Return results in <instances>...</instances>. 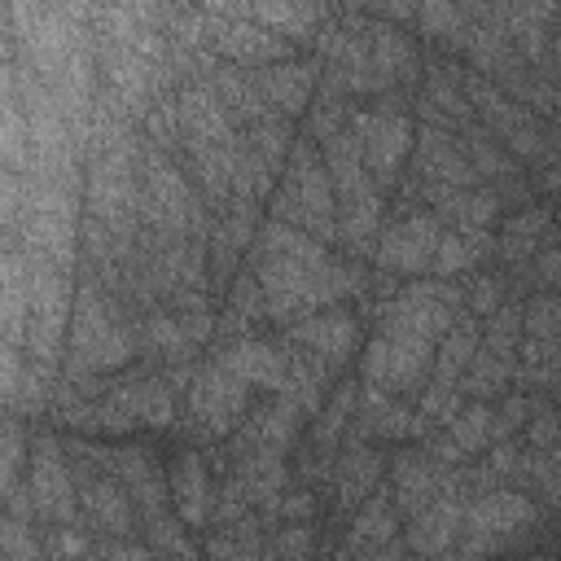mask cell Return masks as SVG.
<instances>
[{
  "instance_id": "1",
  "label": "cell",
  "mask_w": 561,
  "mask_h": 561,
  "mask_svg": "<svg viewBox=\"0 0 561 561\" xmlns=\"http://www.w3.org/2000/svg\"><path fill=\"white\" fill-rule=\"evenodd\" d=\"M346 127L359 136L364 145V167L373 175V184L390 197L394 184L403 180V167L412 162V145H416V118L408 110H377V105H351Z\"/></svg>"
},
{
  "instance_id": "2",
  "label": "cell",
  "mask_w": 561,
  "mask_h": 561,
  "mask_svg": "<svg viewBox=\"0 0 561 561\" xmlns=\"http://www.w3.org/2000/svg\"><path fill=\"white\" fill-rule=\"evenodd\" d=\"M26 491L39 526H66L83 522L79 517V482L66 456V438L57 434H31V469H26Z\"/></svg>"
},
{
  "instance_id": "3",
  "label": "cell",
  "mask_w": 561,
  "mask_h": 561,
  "mask_svg": "<svg viewBox=\"0 0 561 561\" xmlns=\"http://www.w3.org/2000/svg\"><path fill=\"white\" fill-rule=\"evenodd\" d=\"M70 469L79 482V517L96 535V543L101 539H136L140 513H136V500L127 495V486L114 473L83 465V460H70Z\"/></svg>"
},
{
  "instance_id": "4",
  "label": "cell",
  "mask_w": 561,
  "mask_h": 561,
  "mask_svg": "<svg viewBox=\"0 0 561 561\" xmlns=\"http://www.w3.org/2000/svg\"><path fill=\"white\" fill-rule=\"evenodd\" d=\"M443 232L447 228H443V219L434 210H408V215H399L381 232L377 254H373V267L386 272V276H421V272H430L434 245H438Z\"/></svg>"
},
{
  "instance_id": "5",
  "label": "cell",
  "mask_w": 561,
  "mask_h": 561,
  "mask_svg": "<svg viewBox=\"0 0 561 561\" xmlns=\"http://www.w3.org/2000/svg\"><path fill=\"white\" fill-rule=\"evenodd\" d=\"M215 364H224L237 381H245L250 390H267V394H285L289 386V342L280 337H263V333H245V337H228L215 346L210 355Z\"/></svg>"
},
{
  "instance_id": "6",
  "label": "cell",
  "mask_w": 561,
  "mask_h": 561,
  "mask_svg": "<svg viewBox=\"0 0 561 561\" xmlns=\"http://www.w3.org/2000/svg\"><path fill=\"white\" fill-rule=\"evenodd\" d=\"M386 451L381 443H368V438H355L346 434L337 460H333V482H329V495H333V513L346 517L355 513L373 491H381L386 482Z\"/></svg>"
},
{
  "instance_id": "7",
  "label": "cell",
  "mask_w": 561,
  "mask_h": 561,
  "mask_svg": "<svg viewBox=\"0 0 561 561\" xmlns=\"http://www.w3.org/2000/svg\"><path fill=\"white\" fill-rule=\"evenodd\" d=\"M167 491L171 508L188 530H206L215 517V473L202 447H184L167 465Z\"/></svg>"
},
{
  "instance_id": "8",
  "label": "cell",
  "mask_w": 561,
  "mask_h": 561,
  "mask_svg": "<svg viewBox=\"0 0 561 561\" xmlns=\"http://www.w3.org/2000/svg\"><path fill=\"white\" fill-rule=\"evenodd\" d=\"M548 241H561V219L548 202H535V206H522V210H508L495 228V267L513 272L522 263H530Z\"/></svg>"
},
{
  "instance_id": "9",
  "label": "cell",
  "mask_w": 561,
  "mask_h": 561,
  "mask_svg": "<svg viewBox=\"0 0 561 561\" xmlns=\"http://www.w3.org/2000/svg\"><path fill=\"white\" fill-rule=\"evenodd\" d=\"M320 75H324V61H320V57H302V53H298V57H289V61H276V66L254 70V83H259L263 101H267L276 114H285V118L302 123V118H307V110H311V101H316Z\"/></svg>"
},
{
  "instance_id": "10",
  "label": "cell",
  "mask_w": 561,
  "mask_h": 561,
  "mask_svg": "<svg viewBox=\"0 0 561 561\" xmlns=\"http://www.w3.org/2000/svg\"><path fill=\"white\" fill-rule=\"evenodd\" d=\"M438 473H443V465H434L421 443H408V447L390 451V460H386V491H390V500H394L403 522L438 500Z\"/></svg>"
},
{
  "instance_id": "11",
  "label": "cell",
  "mask_w": 561,
  "mask_h": 561,
  "mask_svg": "<svg viewBox=\"0 0 561 561\" xmlns=\"http://www.w3.org/2000/svg\"><path fill=\"white\" fill-rule=\"evenodd\" d=\"M548 526V513L513 486H495L486 495H473L465 508V530L473 535H513V530H539Z\"/></svg>"
},
{
  "instance_id": "12",
  "label": "cell",
  "mask_w": 561,
  "mask_h": 561,
  "mask_svg": "<svg viewBox=\"0 0 561 561\" xmlns=\"http://www.w3.org/2000/svg\"><path fill=\"white\" fill-rule=\"evenodd\" d=\"M465 508L469 500L456 491H438V500L430 508H421L416 517L403 522V548L412 557H443L456 548V539L465 535Z\"/></svg>"
},
{
  "instance_id": "13",
  "label": "cell",
  "mask_w": 561,
  "mask_h": 561,
  "mask_svg": "<svg viewBox=\"0 0 561 561\" xmlns=\"http://www.w3.org/2000/svg\"><path fill=\"white\" fill-rule=\"evenodd\" d=\"M280 337L289 346L307 351V355H320L329 364H342L355 351V342H359V320L346 307H329V311H316V316H302V320L285 324Z\"/></svg>"
},
{
  "instance_id": "14",
  "label": "cell",
  "mask_w": 561,
  "mask_h": 561,
  "mask_svg": "<svg viewBox=\"0 0 561 561\" xmlns=\"http://www.w3.org/2000/svg\"><path fill=\"white\" fill-rule=\"evenodd\" d=\"M399 535H403V517H399V508H394V500H390V491H386V482H381V491H373V495L351 513V526L337 535V548H342L346 557H355V552H364V548L394 543Z\"/></svg>"
},
{
  "instance_id": "15",
  "label": "cell",
  "mask_w": 561,
  "mask_h": 561,
  "mask_svg": "<svg viewBox=\"0 0 561 561\" xmlns=\"http://www.w3.org/2000/svg\"><path fill=\"white\" fill-rule=\"evenodd\" d=\"M478 346H482V320L473 316V311H456V320H451V329L438 337V351H434V373H430V381H438V386H460V377H465V368L473 364V355H478Z\"/></svg>"
},
{
  "instance_id": "16",
  "label": "cell",
  "mask_w": 561,
  "mask_h": 561,
  "mask_svg": "<svg viewBox=\"0 0 561 561\" xmlns=\"http://www.w3.org/2000/svg\"><path fill=\"white\" fill-rule=\"evenodd\" d=\"M508 386H513V364H504L495 351L478 346V355H473V364L465 368V377H460L456 390H460L469 403H495V399L508 394Z\"/></svg>"
},
{
  "instance_id": "17",
  "label": "cell",
  "mask_w": 561,
  "mask_h": 561,
  "mask_svg": "<svg viewBox=\"0 0 561 561\" xmlns=\"http://www.w3.org/2000/svg\"><path fill=\"white\" fill-rule=\"evenodd\" d=\"M491 425H495V408H491V403H465V412H460L456 421H447L443 434H447L469 460H478V456L491 447Z\"/></svg>"
},
{
  "instance_id": "18",
  "label": "cell",
  "mask_w": 561,
  "mask_h": 561,
  "mask_svg": "<svg viewBox=\"0 0 561 561\" xmlns=\"http://www.w3.org/2000/svg\"><path fill=\"white\" fill-rule=\"evenodd\" d=\"M508 298H513V285L504 267H482L465 280V311H473L478 320H491Z\"/></svg>"
},
{
  "instance_id": "19",
  "label": "cell",
  "mask_w": 561,
  "mask_h": 561,
  "mask_svg": "<svg viewBox=\"0 0 561 561\" xmlns=\"http://www.w3.org/2000/svg\"><path fill=\"white\" fill-rule=\"evenodd\" d=\"M482 346L495 351L504 364H517V351H522V298L517 294L491 320H482Z\"/></svg>"
},
{
  "instance_id": "20",
  "label": "cell",
  "mask_w": 561,
  "mask_h": 561,
  "mask_svg": "<svg viewBox=\"0 0 561 561\" xmlns=\"http://www.w3.org/2000/svg\"><path fill=\"white\" fill-rule=\"evenodd\" d=\"M267 552L276 561H320V530L316 522H285L267 535Z\"/></svg>"
},
{
  "instance_id": "21",
  "label": "cell",
  "mask_w": 561,
  "mask_h": 561,
  "mask_svg": "<svg viewBox=\"0 0 561 561\" xmlns=\"http://www.w3.org/2000/svg\"><path fill=\"white\" fill-rule=\"evenodd\" d=\"M44 552H48V561H79V557L96 552V535L83 522L44 526Z\"/></svg>"
},
{
  "instance_id": "22",
  "label": "cell",
  "mask_w": 561,
  "mask_h": 561,
  "mask_svg": "<svg viewBox=\"0 0 561 561\" xmlns=\"http://www.w3.org/2000/svg\"><path fill=\"white\" fill-rule=\"evenodd\" d=\"M522 443H526L530 451H548V447L561 443V408H557L552 399L530 394V421H526V430H522Z\"/></svg>"
},
{
  "instance_id": "23",
  "label": "cell",
  "mask_w": 561,
  "mask_h": 561,
  "mask_svg": "<svg viewBox=\"0 0 561 561\" xmlns=\"http://www.w3.org/2000/svg\"><path fill=\"white\" fill-rule=\"evenodd\" d=\"M390 359H394L390 337H386V333H368V342L359 346V381L390 390ZM390 394H394V390H390Z\"/></svg>"
},
{
  "instance_id": "24",
  "label": "cell",
  "mask_w": 561,
  "mask_h": 561,
  "mask_svg": "<svg viewBox=\"0 0 561 561\" xmlns=\"http://www.w3.org/2000/svg\"><path fill=\"white\" fill-rule=\"evenodd\" d=\"M526 421H530V394H522V390H508V394L500 399V408H495L491 443H508V438H522Z\"/></svg>"
},
{
  "instance_id": "25",
  "label": "cell",
  "mask_w": 561,
  "mask_h": 561,
  "mask_svg": "<svg viewBox=\"0 0 561 561\" xmlns=\"http://www.w3.org/2000/svg\"><path fill=\"white\" fill-rule=\"evenodd\" d=\"M316 517H320V491L294 482V486L280 495V526H285V522H316Z\"/></svg>"
},
{
  "instance_id": "26",
  "label": "cell",
  "mask_w": 561,
  "mask_h": 561,
  "mask_svg": "<svg viewBox=\"0 0 561 561\" xmlns=\"http://www.w3.org/2000/svg\"><path fill=\"white\" fill-rule=\"evenodd\" d=\"M96 552L101 561H162L145 539H101Z\"/></svg>"
},
{
  "instance_id": "27",
  "label": "cell",
  "mask_w": 561,
  "mask_h": 561,
  "mask_svg": "<svg viewBox=\"0 0 561 561\" xmlns=\"http://www.w3.org/2000/svg\"><path fill=\"white\" fill-rule=\"evenodd\" d=\"M351 561H412V552L403 548V539H394V543H377V548H364V552H355Z\"/></svg>"
},
{
  "instance_id": "28",
  "label": "cell",
  "mask_w": 561,
  "mask_h": 561,
  "mask_svg": "<svg viewBox=\"0 0 561 561\" xmlns=\"http://www.w3.org/2000/svg\"><path fill=\"white\" fill-rule=\"evenodd\" d=\"M412 561H460V557H456V548H451V552H443V557H412Z\"/></svg>"
},
{
  "instance_id": "29",
  "label": "cell",
  "mask_w": 561,
  "mask_h": 561,
  "mask_svg": "<svg viewBox=\"0 0 561 561\" xmlns=\"http://www.w3.org/2000/svg\"><path fill=\"white\" fill-rule=\"evenodd\" d=\"M552 210H557V219H561V202H557V206H552Z\"/></svg>"
}]
</instances>
